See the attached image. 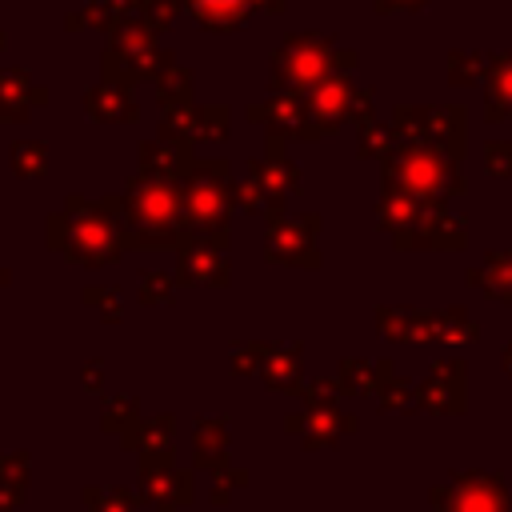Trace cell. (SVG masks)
Wrapping results in <instances>:
<instances>
[{"label":"cell","mask_w":512,"mask_h":512,"mask_svg":"<svg viewBox=\"0 0 512 512\" xmlns=\"http://www.w3.org/2000/svg\"><path fill=\"white\" fill-rule=\"evenodd\" d=\"M380 188L408 192L424 204H448L468 192V180H464L460 160H452L436 144L416 140V136H392L380 160Z\"/></svg>","instance_id":"obj_1"},{"label":"cell","mask_w":512,"mask_h":512,"mask_svg":"<svg viewBox=\"0 0 512 512\" xmlns=\"http://www.w3.org/2000/svg\"><path fill=\"white\" fill-rule=\"evenodd\" d=\"M360 56L352 48H340L324 32H292L280 40V48L268 60V88L272 92H308L324 76L352 72Z\"/></svg>","instance_id":"obj_2"},{"label":"cell","mask_w":512,"mask_h":512,"mask_svg":"<svg viewBox=\"0 0 512 512\" xmlns=\"http://www.w3.org/2000/svg\"><path fill=\"white\" fill-rule=\"evenodd\" d=\"M184 228L196 236H216L228 240V216L236 208V180H232V164L224 156H204L192 160L184 172Z\"/></svg>","instance_id":"obj_3"},{"label":"cell","mask_w":512,"mask_h":512,"mask_svg":"<svg viewBox=\"0 0 512 512\" xmlns=\"http://www.w3.org/2000/svg\"><path fill=\"white\" fill-rule=\"evenodd\" d=\"M300 400H304V404L284 416V432L296 436L304 452L336 448L348 432L360 428V420L340 408V388H336V380H304Z\"/></svg>","instance_id":"obj_4"},{"label":"cell","mask_w":512,"mask_h":512,"mask_svg":"<svg viewBox=\"0 0 512 512\" xmlns=\"http://www.w3.org/2000/svg\"><path fill=\"white\" fill-rule=\"evenodd\" d=\"M388 132L428 140L452 160H464L468 152V116L460 104H396L388 116Z\"/></svg>","instance_id":"obj_5"},{"label":"cell","mask_w":512,"mask_h":512,"mask_svg":"<svg viewBox=\"0 0 512 512\" xmlns=\"http://www.w3.org/2000/svg\"><path fill=\"white\" fill-rule=\"evenodd\" d=\"M432 512H512V488L500 472L464 468L452 472L444 484L428 488Z\"/></svg>","instance_id":"obj_6"},{"label":"cell","mask_w":512,"mask_h":512,"mask_svg":"<svg viewBox=\"0 0 512 512\" xmlns=\"http://www.w3.org/2000/svg\"><path fill=\"white\" fill-rule=\"evenodd\" d=\"M320 212H300V216H280L268 220L264 228V260L284 264V268H320Z\"/></svg>","instance_id":"obj_7"},{"label":"cell","mask_w":512,"mask_h":512,"mask_svg":"<svg viewBox=\"0 0 512 512\" xmlns=\"http://www.w3.org/2000/svg\"><path fill=\"white\" fill-rule=\"evenodd\" d=\"M352 72H336L324 76L320 84H312L308 92H300L304 100V140H328L348 124V104H352Z\"/></svg>","instance_id":"obj_8"},{"label":"cell","mask_w":512,"mask_h":512,"mask_svg":"<svg viewBox=\"0 0 512 512\" xmlns=\"http://www.w3.org/2000/svg\"><path fill=\"white\" fill-rule=\"evenodd\" d=\"M284 144H288L284 136H272V132H268L264 156H260V160L252 156V160H248V172L260 180V192H264V220H280V216H284V200L304 188L300 164L288 156Z\"/></svg>","instance_id":"obj_9"},{"label":"cell","mask_w":512,"mask_h":512,"mask_svg":"<svg viewBox=\"0 0 512 512\" xmlns=\"http://www.w3.org/2000/svg\"><path fill=\"white\" fill-rule=\"evenodd\" d=\"M416 412L464 416L468 412V364L456 360V356L432 360L428 376L416 384Z\"/></svg>","instance_id":"obj_10"},{"label":"cell","mask_w":512,"mask_h":512,"mask_svg":"<svg viewBox=\"0 0 512 512\" xmlns=\"http://www.w3.org/2000/svg\"><path fill=\"white\" fill-rule=\"evenodd\" d=\"M396 252H464L468 248V220L448 212L444 204H428L424 216L392 240Z\"/></svg>","instance_id":"obj_11"},{"label":"cell","mask_w":512,"mask_h":512,"mask_svg":"<svg viewBox=\"0 0 512 512\" xmlns=\"http://www.w3.org/2000/svg\"><path fill=\"white\" fill-rule=\"evenodd\" d=\"M180 280L184 284H204V288H228V280H232L228 240L188 232L184 244H180Z\"/></svg>","instance_id":"obj_12"},{"label":"cell","mask_w":512,"mask_h":512,"mask_svg":"<svg viewBox=\"0 0 512 512\" xmlns=\"http://www.w3.org/2000/svg\"><path fill=\"white\" fill-rule=\"evenodd\" d=\"M204 32H240L256 12H284V0H180Z\"/></svg>","instance_id":"obj_13"},{"label":"cell","mask_w":512,"mask_h":512,"mask_svg":"<svg viewBox=\"0 0 512 512\" xmlns=\"http://www.w3.org/2000/svg\"><path fill=\"white\" fill-rule=\"evenodd\" d=\"M164 136H172V144H184V140H224L228 136V108L220 104H204V108H168L164 124H160Z\"/></svg>","instance_id":"obj_14"},{"label":"cell","mask_w":512,"mask_h":512,"mask_svg":"<svg viewBox=\"0 0 512 512\" xmlns=\"http://www.w3.org/2000/svg\"><path fill=\"white\" fill-rule=\"evenodd\" d=\"M244 116H248V124H260L272 136L304 140V100H300V92H272L268 100L248 104Z\"/></svg>","instance_id":"obj_15"},{"label":"cell","mask_w":512,"mask_h":512,"mask_svg":"<svg viewBox=\"0 0 512 512\" xmlns=\"http://www.w3.org/2000/svg\"><path fill=\"white\" fill-rule=\"evenodd\" d=\"M376 332L384 340H392V344H428V340H436L432 312L396 308V304H380L376 308Z\"/></svg>","instance_id":"obj_16"},{"label":"cell","mask_w":512,"mask_h":512,"mask_svg":"<svg viewBox=\"0 0 512 512\" xmlns=\"http://www.w3.org/2000/svg\"><path fill=\"white\" fill-rule=\"evenodd\" d=\"M260 380L272 392L300 396L304 392V344H272V352L260 368Z\"/></svg>","instance_id":"obj_17"},{"label":"cell","mask_w":512,"mask_h":512,"mask_svg":"<svg viewBox=\"0 0 512 512\" xmlns=\"http://www.w3.org/2000/svg\"><path fill=\"white\" fill-rule=\"evenodd\" d=\"M512 116V52L488 56V76H484V120L500 124Z\"/></svg>","instance_id":"obj_18"},{"label":"cell","mask_w":512,"mask_h":512,"mask_svg":"<svg viewBox=\"0 0 512 512\" xmlns=\"http://www.w3.org/2000/svg\"><path fill=\"white\" fill-rule=\"evenodd\" d=\"M464 280H468V288L512 308V252H484V260L476 268H468Z\"/></svg>","instance_id":"obj_19"},{"label":"cell","mask_w":512,"mask_h":512,"mask_svg":"<svg viewBox=\"0 0 512 512\" xmlns=\"http://www.w3.org/2000/svg\"><path fill=\"white\" fill-rule=\"evenodd\" d=\"M424 200L408 196V192H392V188H380V200H376V224L380 232H388L392 240L404 236L420 216H424Z\"/></svg>","instance_id":"obj_20"},{"label":"cell","mask_w":512,"mask_h":512,"mask_svg":"<svg viewBox=\"0 0 512 512\" xmlns=\"http://www.w3.org/2000/svg\"><path fill=\"white\" fill-rule=\"evenodd\" d=\"M372 396L380 412H416V384H408L392 360H376V384Z\"/></svg>","instance_id":"obj_21"},{"label":"cell","mask_w":512,"mask_h":512,"mask_svg":"<svg viewBox=\"0 0 512 512\" xmlns=\"http://www.w3.org/2000/svg\"><path fill=\"white\" fill-rule=\"evenodd\" d=\"M196 464L204 468H216V464H228V420L224 416H200L196 420Z\"/></svg>","instance_id":"obj_22"},{"label":"cell","mask_w":512,"mask_h":512,"mask_svg":"<svg viewBox=\"0 0 512 512\" xmlns=\"http://www.w3.org/2000/svg\"><path fill=\"white\" fill-rule=\"evenodd\" d=\"M432 332L448 348H464V344L480 340V324L464 308H440V312H432Z\"/></svg>","instance_id":"obj_23"},{"label":"cell","mask_w":512,"mask_h":512,"mask_svg":"<svg viewBox=\"0 0 512 512\" xmlns=\"http://www.w3.org/2000/svg\"><path fill=\"white\" fill-rule=\"evenodd\" d=\"M192 152L184 144H144V168L152 176H168L176 180V172H188Z\"/></svg>","instance_id":"obj_24"},{"label":"cell","mask_w":512,"mask_h":512,"mask_svg":"<svg viewBox=\"0 0 512 512\" xmlns=\"http://www.w3.org/2000/svg\"><path fill=\"white\" fill-rule=\"evenodd\" d=\"M372 384H376V360H360V356L340 360V372H336L340 396H372Z\"/></svg>","instance_id":"obj_25"},{"label":"cell","mask_w":512,"mask_h":512,"mask_svg":"<svg viewBox=\"0 0 512 512\" xmlns=\"http://www.w3.org/2000/svg\"><path fill=\"white\" fill-rule=\"evenodd\" d=\"M148 488L152 496H160L156 512H176V504H192V472H164V476L148 472Z\"/></svg>","instance_id":"obj_26"},{"label":"cell","mask_w":512,"mask_h":512,"mask_svg":"<svg viewBox=\"0 0 512 512\" xmlns=\"http://www.w3.org/2000/svg\"><path fill=\"white\" fill-rule=\"evenodd\" d=\"M488 76V56L484 52H468V48H456L448 52V84L456 88H472Z\"/></svg>","instance_id":"obj_27"},{"label":"cell","mask_w":512,"mask_h":512,"mask_svg":"<svg viewBox=\"0 0 512 512\" xmlns=\"http://www.w3.org/2000/svg\"><path fill=\"white\" fill-rule=\"evenodd\" d=\"M388 144H392V132L380 116H368V120L356 124V156L360 160H384Z\"/></svg>","instance_id":"obj_28"},{"label":"cell","mask_w":512,"mask_h":512,"mask_svg":"<svg viewBox=\"0 0 512 512\" xmlns=\"http://www.w3.org/2000/svg\"><path fill=\"white\" fill-rule=\"evenodd\" d=\"M192 88H196V80H192L188 68H168L160 76V100L168 108H188L192 104Z\"/></svg>","instance_id":"obj_29"},{"label":"cell","mask_w":512,"mask_h":512,"mask_svg":"<svg viewBox=\"0 0 512 512\" xmlns=\"http://www.w3.org/2000/svg\"><path fill=\"white\" fill-rule=\"evenodd\" d=\"M268 352H272L268 340H240V344L232 348V372H236V376H260Z\"/></svg>","instance_id":"obj_30"},{"label":"cell","mask_w":512,"mask_h":512,"mask_svg":"<svg viewBox=\"0 0 512 512\" xmlns=\"http://www.w3.org/2000/svg\"><path fill=\"white\" fill-rule=\"evenodd\" d=\"M212 472V504L216 508H224L228 500H232V488H244L252 476L244 472V468H232V464H216V468H208Z\"/></svg>","instance_id":"obj_31"},{"label":"cell","mask_w":512,"mask_h":512,"mask_svg":"<svg viewBox=\"0 0 512 512\" xmlns=\"http://www.w3.org/2000/svg\"><path fill=\"white\" fill-rule=\"evenodd\" d=\"M480 160H484L488 176H496V180H512V140H504V136L488 140L484 152H480Z\"/></svg>","instance_id":"obj_32"},{"label":"cell","mask_w":512,"mask_h":512,"mask_svg":"<svg viewBox=\"0 0 512 512\" xmlns=\"http://www.w3.org/2000/svg\"><path fill=\"white\" fill-rule=\"evenodd\" d=\"M236 208L248 216H264V192H260V180L252 172L236 180Z\"/></svg>","instance_id":"obj_33"},{"label":"cell","mask_w":512,"mask_h":512,"mask_svg":"<svg viewBox=\"0 0 512 512\" xmlns=\"http://www.w3.org/2000/svg\"><path fill=\"white\" fill-rule=\"evenodd\" d=\"M372 100H376V88H372V84H356L352 104H348V124H360V120L376 116V112H372Z\"/></svg>","instance_id":"obj_34"},{"label":"cell","mask_w":512,"mask_h":512,"mask_svg":"<svg viewBox=\"0 0 512 512\" xmlns=\"http://www.w3.org/2000/svg\"><path fill=\"white\" fill-rule=\"evenodd\" d=\"M144 300H148V304H168V300H172V280L152 272V276L144 280Z\"/></svg>","instance_id":"obj_35"},{"label":"cell","mask_w":512,"mask_h":512,"mask_svg":"<svg viewBox=\"0 0 512 512\" xmlns=\"http://www.w3.org/2000/svg\"><path fill=\"white\" fill-rule=\"evenodd\" d=\"M432 0H372V8L380 12V16H392V12H420V8H428Z\"/></svg>","instance_id":"obj_36"},{"label":"cell","mask_w":512,"mask_h":512,"mask_svg":"<svg viewBox=\"0 0 512 512\" xmlns=\"http://www.w3.org/2000/svg\"><path fill=\"white\" fill-rule=\"evenodd\" d=\"M176 8H180V0H160L152 12H156V20H152V28H168L172 24V16H176Z\"/></svg>","instance_id":"obj_37"},{"label":"cell","mask_w":512,"mask_h":512,"mask_svg":"<svg viewBox=\"0 0 512 512\" xmlns=\"http://www.w3.org/2000/svg\"><path fill=\"white\" fill-rule=\"evenodd\" d=\"M500 368L512 376V344H504V348H500Z\"/></svg>","instance_id":"obj_38"}]
</instances>
